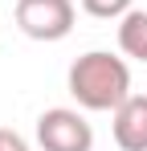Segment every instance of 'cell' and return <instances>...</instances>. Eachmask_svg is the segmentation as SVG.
<instances>
[{
    "label": "cell",
    "instance_id": "1",
    "mask_svg": "<svg viewBox=\"0 0 147 151\" xmlns=\"http://www.w3.org/2000/svg\"><path fill=\"white\" fill-rule=\"evenodd\" d=\"M70 94L82 110H119L131 98V70L115 53L90 49L70 65Z\"/></svg>",
    "mask_w": 147,
    "mask_h": 151
},
{
    "label": "cell",
    "instance_id": "2",
    "mask_svg": "<svg viewBox=\"0 0 147 151\" xmlns=\"http://www.w3.org/2000/svg\"><path fill=\"white\" fill-rule=\"evenodd\" d=\"M37 143L41 151H94V131L78 110L53 106L37 119Z\"/></svg>",
    "mask_w": 147,
    "mask_h": 151
},
{
    "label": "cell",
    "instance_id": "3",
    "mask_svg": "<svg viewBox=\"0 0 147 151\" xmlns=\"http://www.w3.org/2000/svg\"><path fill=\"white\" fill-rule=\"evenodd\" d=\"M17 25L33 41H61L74 29V0H17Z\"/></svg>",
    "mask_w": 147,
    "mask_h": 151
},
{
    "label": "cell",
    "instance_id": "4",
    "mask_svg": "<svg viewBox=\"0 0 147 151\" xmlns=\"http://www.w3.org/2000/svg\"><path fill=\"white\" fill-rule=\"evenodd\" d=\"M115 114V143L122 151H147V94H131Z\"/></svg>",
    "mask_w": 147,
    "mask_h": 151
},
{
    "label": "cell",
    "instance_id": "5",
    "mask_svg": "<svg viewBox=\"0 0 147 151\" xmlns=\"http://www.w3.org/2000/svg\"><path fill=\"white\" fill-rule=\"evenodd\" d=\"M119 49L147 65V12L143 8H131L127 17H119Z\"/></svg>",
    "mask_w": 147,
    "mask_h": 151
},
{
    "label": "cell",
    "instance_id": "6",
    "mask_svg": "<svg viewBox=\"0 0 147 151\" xmlns=\"http://www.w3.org/2000/svg\"><path fill=\"white\" fill-rule=\"evenodd\" d=\"M135 0H82V8L98 17V21H115V17H127Z\"/></svg>",
    "mask_w": 147,
    "mask_h": 151
},
{
    "label": "cell",
    "instance_id": "7",
    "mask_svg": "<svg viewBox=\"0 0 147 151\" xmlns=\"http://www.w3.org/2000/svg\"><path fill=\"white\" fill-rule=\"evenodd\" d=\"M0 151H29V147H24V139L17 135V131L0 127Z\"/></svg>",
    "mask_w": 147,
    "mask_h": 151
}]
</instances>
